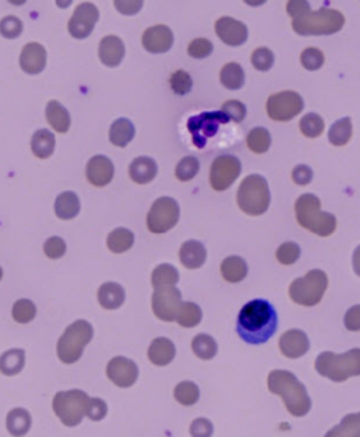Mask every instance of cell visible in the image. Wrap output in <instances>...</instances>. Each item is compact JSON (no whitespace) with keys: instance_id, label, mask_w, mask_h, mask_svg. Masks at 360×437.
I'll use <instances>...</instances> for the list:
<instances>
[{"instance_id":"cell-1","label":"cell","mask_w":360,"mask_h":437,"mask_svg":"<svg viewBox=\"0 0 360 437\" xmlns=\"http://www.w3.org/2000/svg\"><path fill=\"white\" fill-rule=\"evenodd\" d=\"M277 330V313L266 300H252L240 311L237 332L249 344L266 343Z\"/></svg>"},{"instance_id":"cell-2","label":"cell","mask_w":360,"mask_h":437,"mask_svg":"<svg viewBox=\"0 0 360 437\" xmlns=\"http://www.w3.org/2000/svg\"><path fill=\"white\" fill-rule=\"evenodd\" d=\"M267 387L272 394L279 395L286 409L297 418L306 416L311 409V400L307 388L298 378L286 370H273L267 377Z\"/></svg>"},{"instance_id":"cell-3","label":"cell","mask_w":360,"mask_h":437,"mask_svg":"<svg viewBox=\"0 0 360 437\" xmlns=\"http://www.w3.org/2000/svg\"><path fill=\"white\" fill-rule=\"evenodd\" d=\"M296 218L307 231L318 236H330L337 229L335 216L321 211V200L314 194H303L296 202Z\"/></svg>"},{"instance_id":"cell-4","label":"cell","mask_w":360,"mask_h":437,"mask_svg":"<svg viewBox=\"0 0 360 437\" xmlns=\"http://www.w3.org/2000/svg\"><path fill=\"white\" fill-rule=\"evenodd\" d=\"M315 370L320 375L334 383H344L351 377L360 375V349H352L342 354L324 351L315 360Z\"/></svg>"},{"instance_id":"cell-5","label":"cell","mask_w":360,"mask_h":437,"mask_svg":"<svg viewBox=\"0 0 360 437\" xmlns=\"http://www.w3.org/2000/svg\"><path fill=\"white\" fill-rule=\"evenodd\" d=\"M345 17L341 11L323 7L317 11L308 10L303 16L293 18V30L298 35H331L342 30Z\"/></svg>"},{"instance_id":"cell-6","label":"cell","mask_w":360,"mask_h":437,"mask_svg":"<svg viewBox=\"0 0 360 437\" xmlns=\"http://www.w3.org/2000/svg\"><path fill=\"white\" fill-rule=\"evenodd\" d=\"M240 210L248 216H262L270 204V192L267 180L260 175H249L242 180L237 193Z\"/></svg>"},{"instance_id":"cell-7","label":"cell","mask_w":360,"mask_h":437,"mask_svg":"<svg viewBox=\"0 0 360 437\" xmlns=\"http://www.w3.org/2000/svg\"><path fill=\"white\" fill-rule=\"evenodd\" d=\"M92 337L93 327L88 321H75L71 327L66 328L58 340L57 353L59 360L65 364H74L79 361L85 347L91 343Z\"/></svg>"},{"instance_id":"cell-8","label":"cell","mask_w":360,"mask_h":437,"mask_svg":"<svg viewBox=\"0 0 360 437\" xmlns=\"http://www.w3.org/2000/svg\"><path fill=\"white\" fill-rule=\"evenodd\" d=\"M328 287V276L323 270H311L306 276L296 279L290 289V298L303 307H314L321 303Z\"/></svg>"},{"instance_id":"cell-9","label":"cell","mask_w":360,"mask_h":437,"mask_svg":"<svg viewBox=\"0 0 360 437\" xmlns=\"http://www.w3.org/2000/svg\"><path fill=\"white\" fill-rule=\"evenodd\" d=\"M89 400L88 394L81 390L61 391L54 397L52 408L65 426L75 428L85 418Z\"/></svg>"},{"instance_id":"cell-10","label":"cell","mask_w":360,"mask_h":437,"mask_svg":"<svg viewBox=\"0 0 360 437\" xmlns=\"http://www.w3.org/2000/svg\"><path fill=\"white\" fill-rule=\"evenodd\" d=\"M230 118L224 111H206L199 115L190 117L187 121V129L192 135L196 148L203 149L207 141L219 132L220 127L227 124Z\"/></svg>"},{"instance_id":"cell-11","label":"cell","mask_w":360,"mask_h":437,"mask_svg":"<svg viewBox=\"0 0 360 437\" xmlns=\"http://www.w3.org/2000/svg\"><path fill=\"white\" fill-rule=\"evenodd\" d=\"M179 217L180 209L178 202L172 197H161L148 213L146 226L152 233H165L178 223Z\"/></svg>"},{"instance_id":"cell-12","label":"cell","mask_w":360,"mask_h":437,"mask_svg":"<svg viewBox=\"0 0 360 437\" xmlns=\"http://www.w3.org/2000/svg\"><path fill=\"white\" fill-rule=\"evenodd\" d=\"M242 172L240 161L234 155H221L214 159L210 169V185L216 192L230 189L240 177Z\"/></svg>"},{"instance_id":"cell-13","label":"cell","mask_w":360,"mask_h":437,"mask_svg":"<svg viewBox=\"0 0 360 437\" xmlns=\"http://www.w3.org/2000/svg\"><path fill=\"white\" fill-rule=\"evenodd\" d=\"M304 109V100L297 92L286 91L272 95L267 99L266 110L272 120L274 121H290L297 117Z\"/></svg>"},{"instance_id":"cell-14","label":"cell","mask_w":360,"mask_h":437,"mask_svg":"<svg viewBox=\"0 0 360 437\" xmlns=\"http://www.w3.org/2000/svg\"><path fill=\"white\" fill-rule=\"evenodd\" d=\"M182 293L176 286L156 287L152 294V311L155 317L165 322H173L182 304Z\"/></svg>"},{"instance_id":"cell-15","label":"cell","mask_w":360,"mask_h":437,"mask_svg":"<svg viewBox=\"0 0 360 437\" xmlns=\"http://www.w3.org/2000/svg\"><path fill=\"white\" fill-rule=\"evenodd\" d=\"M99 20V8L93 3L79 4L68 23V30L74 38H88Z\"/></svg>"},{"instance_id":"cell-16","label":"cell","mask_w":360,"mask_h":437,"mask_svg":"<svg viewBox=\"0 0 360 437\" xmlns=\"http://www.w3.org/2000/svg\"><path fill=\"white\" fill-rule=\"evenodd\" d=\"M138 366L122 356L112 359L108 364V377L120 388H129L138 380Z\"/></svg>"},{"instance_id":"cell-17","label":"cell","mask_w":360,"mask_h":437,"mask_svg":"<svg viewBox=\"0 0 360 437\" xmlns=\"http://www.w3.org/2000/svg\"><path fill=\"white\" fill-rule=\"evenodd\" d=\"M142 45L151 54H165L173 47V33L162 24L149 27L142 35Z\"/></svg>"},{"instance_id":"cell-18","label":"cell","mask_w":360,"mask_h":437,"mask_svg":"<svg viewBox=\"0 0 360 437\" xmlns=\"http://www.w3.org/2000/svg\"><path fill=\"white\" fill-rule=\"evenodd\" d=\"M216 33L230 47H240L248 40V27L233 17L219 18L216 21Z\"/></svg>"},{"instance_id":"cell-19","label":"cell","mask_w":360,"mask_h":437,"mask_svg":"<svg viewBox=\"0 0 360 437\" xmlns=\"http://www.w3.org/2000/svg\"><path fill=\"white\" fill-rule=\"evenodd\" d=\"M279 347L287 359H298L310 350V339L306 332L300 329H290L281 334Z\"/></svg>"},{"instance_id":"cell-20","label":"cell","mask_w":360,"mask_h":437,"mask_svg":"<svg viewBox=\"0 0 360 437\" xmlns=\"http://www.w3.org/2000/svg\"><path fill=\"white\" fill-rule=\"evenodd\" d=\"M115 176V165L105 155L93 156L86 166V177L96 187L108 186Z\"/></svg>"},{"instance_id":"cell-21","label":"cell","mask_w":360,"mask_h":437,"mask_svg":"<svg viewBox=\"0 0 360 437\" xmlns=\"http://www.w3.org/2000/svg\"><path fill=\"white\" fill-rule=\"evenodd\" d=\"M47 65V51L38 42H28L20 54V66L30 75L41 74Z\"/></svg>"},{"instance_id":"cell-22","label":"cell","mask_w":360,"mask_h":437,"mask_svg":"<svg viewBox=\"0 0 360 437\" xmlns=\"http://www.w3.org/2000/svg\"><path fill=\"white\" fill-rule=\"evenodd\" d=\"M125 55V47L117 35H108L100 41L99 58L109 68L119 66Z\"/></svg>"},{"instance_id":"cell-23","label":"cell","mask_w":360,"mask_h":437,"mask_svg":"<svg viewBox=\"0 0 360 437\" xmlns=\"http://www.w3.org/2000/svg\"><path fill=\"white\" fill-rule=\"evenodd\" d=\"M180 263L190 270L199 269L206 263L207 250L204 245L199 240H187L180 246L179 250Z\"/></svg>"},{"instance_id":"cell-24","label":"cell","mask_w":360,"mask_h":437,"mask_svg":"<svg viewBox=\"0 0 360 437\" xmlns=\"http://www.w3.org/2000/svg\"><path fill=\"white\" fill-rule=\"evenodd\" d=\"M128 172L132 182L137 185H146L156 177L158 165L149 156H139L131 162Z\"/></svg>"},{"instance_id":"cell-25","label":"cell","mask_w":360,"mask_h":437,"mask_svg":"<svg viewBox=\"0 0 360 437\" xmlns=\"http://www.w3.org/2000/svg\"><path fill=\"white\" fill-rule=\"evenodd\" d=\"M176 356V347L168 337H156L152 340L148 349V359L152 364L163 367L173 361Z\"/></svg>"},{"instance_id":"cell-26","label":"cell","mask_w":360,"mask_h":437,"mask_svg":"<svg viewBox=\"0 0 360 437\" xmlns=\"http://www.w3.org/2000/svg\"><path fill=\"white\" fill-rule=\"evenodd\" d=\"M98 300L105 310H119L125 301V291L119 283H105L98 291Z\"/></svg>"},{"instance_id":"cell-27","label":"cell","mask_w":360,"mask_h":437,"mask_svg":"<svg viewBox=\"0 0 360 437\" xmlns=\"http://www.w3.org/2000/svg\"><path fill=\"white\" fill-rule=\"evenodd\" d=\"M48 124L59 134H65L71 127V115L59 102L51 100L45 110Z\"/></svg>"},{"instance_id":"cell-28","label":"cell","mask_w":360,"mask_h":437,"mask_svg":"<svg viewBox=\"0 0 360 437\" xmlns=\"http://www.w3.org/2000/svg\"><path fill=\"white\" fill-rule=\"evenodd\" d=\"M54 209L58 218L66 221L75 218L81 211L79 197L72 192H65L57 197Z\"/></svg>"},{"instance_id":"cell-29","label":"cell","mask_w":360,"mask_h":437,"mask_svg":"<svg viewBox=\"0 0 360 437\" xmlns=\"http://www.w3.org/2000/svg\"><path fill=\"white\" fill-rule=\"evenodd\" d=\"M55 149V136L48 129H38L31 138V151L40 159H48Z\"/></svg>"},{"instance_id":"cell-30","label":"cell","mask_w":360,"mask_h":437,"mask_svg":"<svg viewBox=\"0 0 360 437\" xmlns=\"http://www.w3.org/2000/svg\"><path fill=\"white\" fill-rule=\"evenodd\" d=\"M135 136V127L127 118H119L110 127L109 138L110 142L119 148L127 146Z\"/></svg>"},{"instance_id":"cell-31","label":"cell","mask_w":360,"mask_h":437,"mask_svg":"<svg viewBox=\"0 0 360 437\" xmlns=\"http://www.w3.org/2000/svg\"><path fill=\"white\" fill-rule=\"evenodd\" d=\"M221 274L228 283H240L248 274V264L240 256H228L221 263Z\"/></svg>"},{"instance_id":"cell-32","label":"cell","mask_w":360,"mask_h":437,"mask_svg":"<svg viewBox=\"0 0 360 437\" xmlns=\"http://www.w3.org/2000/svg\"><path fill=\"white\" fill-rule=\"evenodd\" d=\"M7 431L13 436H24L31 428V415L21 408H16L7 415Z\"/></svg>"},{"instance_id":"cell-33","label":"cell","mask_w":360,"mask_h":437,"mask_svg":"<svg viewBox=\"0 0 360 437\" xmlns=\"http://www.w3.org/2000/svg\"><path fill=\"white\" fill-rule=\"evenodd\" d=\"M25 363V353L21 349H11L0 357V373L4 375L18 374Z\"/></svg>"},{"instance_id":"cell-34","label":"cell","mask_w":360,"mask_h":437,"mask_svg":"<svg viewBox=\"0 0 360 437\" xmlns=\"http://www.w3.org/2000/svg\"><path fill=\"white\" fill-rule=\"evenodd\" d=\"M202 318H203L202 308L194 303L186 301V303L180 304L175 321L182 328L190 329L197 327L202 322Z\"/></svg>"},{"instance_id":"cell-35","label":"cell","mask_w":360,"mask_h":437,"mask_svg":"<svg viewBox=\"0 0 360 437\" xmlns=\"http://www.w3.org/2000/svg\"><path fill=\"white\" fill-rule=\"evenodd\" d=\"M220 82L228 91H240L245 83V72L240 64H227L220 72Z\"/></svg>"},{"instance_id":"cell-36","label":"cell","mask_w":360,"mask_h":437,"mask_svg":"<svg viewBox=\"0 0 360 437\" xmlns=\"http://www.w3.org/2000/svg\"><path fill=\"white\" fill-rule=\"evenodd\" d=\"M352 131H354L352 120L349 117L341 118L331 125L330 132H328V139L335 146H344L349 142L352 136Z\"/></svg>"},{"instance_id":"cell-37","label":"cell","mask_w":360,"mask_h":437,"mask_svg":"<svg viewBox=\"0 0 360 437\" xmlns=\"http://www.w3.org/2000/svg\"><path fill=\"white\" fill-rule=\"evenodd\" d=\"M192 349H193V353L202 360H211L216 357L219 351V346L214 337L206 333H200L194 336L192 342Z\"/></svg>"},{"instance_id":"cell-38","label":"cell","mask_w":360,"mask_h":437,"mask_svg":"<svg viewBox=\"0 0 360 437\" xmlns=\"http://www.w3.org/2000/svg\"><path fill=\"white\" fill-rule=\"evenodd\" d=\"M134 245V233L127 228H117L108 236V247L113 253H124Z\"/></svg>"},{"instance_id":"cell-39","label":"cell","mask_w":360,"mask_h":437,"mask_svg":"<svg viewBox=\"0 0 360 437\" xmlns=\"http://www.w3.org/2000/svg\"><path fill=\"white\" fill-rule=\"evenodd\" d=\"M248 148L255 153H265L269 151L272 144L270 132L263 127H256L249 131L246 136Z\"/></svg>"},{"instance_id":"cell-40","label":"cell","mask_w":360,"mask_h":437,"mask_svg":"<svg viewBox=\"0 0 360 437\" xmlns=\"http://www.w3.org/2000/svg\"><path fill=\"white\" fill-rule=\"evenodd\" d=\"M151 281H152L153 289L161 287V286H176V283L179 281V272L172 264H168V263L159 264L152 272Z\"/></svg>"},{"instance_id":"cell-41","label":"cell","mask_w":360,"mask_h":437,"mask_svg":"<svg viewBox=\"0 0 360 437\" xmlns=\"http://www.w3.org/2000/svg\"><path fill=\"white\" fill-rule=\"evenodd\" d=\"M175 400L183 407H192L197 404L200 398V390L193 381H182L173 391Z\"/></svg>"},{"instance_id":"cell-42","label":"cell","mask_w":360,"mask_h":437,"mask_svg":"<svg viewBox=\"0 0 360 437\" xmlns=\"http://www.w3.org/2000/svg\"><path fill=\"white\" fill-rule=\"evenodd\" d=\"M328 437H360V412L349 414L344 421L327 433Z\"/></svg>"},{"instance_id":"cell-43","label":"cell","mask_w":360,"mask_h":437,"mask_svg":"<svg viewBox=\"0 0 360 437\" xmlns=\"http://www.w3.org/2000/svg\"><path fill=\"white\" fill-rule=\"evenodd\" d=\"M300 131L307 138H318L325 128V122L321 115L315 112H308L300 120Z\"/></svg>"},{"instance_id":"cell-44","label":"cell","mask_w":360,"mask_h":437,"mask_svg":"<svg viewBox=\"0 0 360 437\" xmlns=\"http://www.w3.org/2000/svg\"><path fill=\"white\" fill-rule=\"evenodd\" d=\"M199 170H200L199 159L194 158V156H186L178 163L175 175H176L178 180H180V182H190L192 179H194L197 176Z\"/></svg>"},{"instance_id":"cell-45","label":"cell","mask_w":360,"mask_h":437,"mask_svg":"<svg viewBox=\"0 0 360 437\" xmlns=\"http://www.w3.org/2000/svg\"><path fill=\"white\" fill-rule=\"evenodd\" d=\"M35 314H37V308H35L34 303L30 301V300H25V298L16 301L14 305H13V311H11L13 320L18 324L31 322L35 318Z\"/></svg>"},{"instance_id":"cell-46","label":"cell","mask_w":360,"mask_h":437,"mask_svg":"<svg viewBox=\"0 0 360 437\" xmlns=\"http://www.w3.org/2000/svg\"><path fill=\"white\" fill-rule=\"evenodd\" d=\"M250 62L255 66V69L260 72H267L269 69H272L274 64V54L269 48L260 47L252 52Z\"/></svg>"},{"instance_id":"cell-47","label":"cell","mask_w":360,"mask_h":437,"mask_svg":"<svg viewBox=\"0 0 360 437\" xmlns=\"http://www.w3.org/2000/svg\"><path fill=\"white\" fill-rule=\"evenodd\" d=\"M300 61H301V65L306 69H308V71H318L324 65L325 58H324V54H323L321 49L310 47V48H306L301 52Z\"/></svg>"},{"instance_id":"cell-48","label":"cell","mask_w":360,"mask_h":437,"mask_svg":"<svg viewBox=\"0 0 360 437\" xmlns=\"http://www.w3.org/2000/svg\"><path fill=\"white\" fill-rule=\"evenodd\" d=\"M170 88L172 91L179 95V96H185L187 93L192 92L193 89V81L192 76L185 72V71H176L172 76H170Z\"/></svg>"},{"instance_id":"cell-49","label":"cell","mask_w":360,"mask_h":437,"mask_svg":"<svg viewBox=\"0 0 360 437\" xmlns=\"http://www.w3.org/2000/svg\"><path fill=\"white\" fill-rule=\"evenodd\" d=\"M300 253H301L300 246L296 242H284L279 246L276 252V257L281 264L290 266L298 260Z\"/></svg>"},{"instance_id":"cell-50","label":"cell","mask_w":360,"mask_h":437,"mask_svg":"<svg viewBox=\"0 0 360 437\" xmlns=\"http://www.w3.org/2000/svg\"><path fill=\"white\" fill-rule=\"evenodd\" d=\"M23 31V23L16 16H7L0 20V34L4 38H17Z\"/></svg>"},{"instance_id":"cell-51","label":"cell","mask_w":360,"mask_h":437,"mask_svg":"<svg viewBox=\"0 0 360 437\" xmlns=\"http://www.w3.org/2000/svg\"><path fill=\"white\" fill-rule=\"evenodd\" d=\"M213 48H214L213 42L209 41L207 38H196L190 42V45L187 48V54L192 58L203 59V58H207L209 55H211Z\"/></svg>"},{"instance_id":"cell-52","label":"cell","mask_w":360,"mask_h":437,"mask_svg":"<svg viewBox=\"0 0 360 437\" xmlns=\"http://www.w3.org/2000/svg\"><path fill=\"white\" fill-rule=\"evenodd\" d=\"M65 252H66V243L59 236H52L44 243V253L50 259H54V260L61 259L65 255Z\"/></svg>"},{"instance_id":"cell-53","label":"cell","mask_w":360,"mask_h":437,"mask_svg":"<svg viewBox=\"0 0 360 437\" xmlns=\"http://www.w3.org/2000/svg\"><path fill=\"white\" fill-rule=\"evenodd\" d=\"M86 415L89 416V419H92L95 422L105 419L106 415H108V404L100 398H91L89 404H88Z\"/></svg>"},{"instance_id":"cell-54","label":"cell","mask_w":360,"mask_h":437,"mask_svg":"<svg viewBox=\"0 0 360 437\" xmlns=\"http://www.w3.org/2000/svg\"><path fill=\"white\" fill-rule=\"evenodd\" d=\"M221 111H224L227 114L230 121H236V122L243 121L245 117H246V107H245V105L240 103V100H228V102H226L223 105Z\"/></svg>"},{"instance_id":"cell-55","label":"cell","mask_w":360,"mask_h":437,"mask_svg":"<svg viewBox=\"0 0 360 437\" xmlns=\"http://www.w3.org/2000/svg\"><path fill=\"white\" fill-rule=\"evenodd\" d=\"M214 433L213 424L209 419L199 418L190 425V435L193 437H210Z\"/></svg>"},{"instance_id":"cell-56","label":"cell","mask_w":360,"mask_h":437,"mask_svg":"<svg viewBox=\"0 0 360 437\" xmlns=\"http://www.w3.org/2000/svg\"><path fill=\"white\" fill-rule=\"evenodd\" d=\"M313 176H314L313 169H311L310 166H307V165H298V166H296V168L293 169V173H291V177H293L294 183L298 185V186H307V185H310L311 180H313Z\"/></svg>"},{"instance_id":"cell-57","label":"cell","mask_w":360,"mask_h":437,"mask_svg":"<svg viewBox=\"0 0 360 437\" xmlns=\"http://www.w3.org/2000/svg\"><path fill=\"white\" fill-rule=\"evenodd\" d=\"M144 0H115L117 11L124 16H134L142 8Z\"/></svg>"},{"instance_id":"cell-58","label":"cell","mask_w":360,"mask_h":437,"mask_svg":"<svg viewBox=\"0 0 360 437\" xmlns=\"http://www.w3.org/2000/svg\"><path fill=\"white\" fill-rule=\"evenodd\" d=\"M345 328L351 332H359L360 330V305H355L349 308L344 318Z\"/></svg>"},{"instance_id":"cell-59","label":"cell","mask_w":360,"mask_h":437,"mask_svg":"<svg viewBox=\"0 0 360 437\" xmlns=\"http://www.w3.org/2000/svg\"><path fill=\"white\" fill-rule=\"evenodd\" d=\"M311 10L310 3L307 0H289L287 1V13L291 18H297Z\"/></svg>"},{"instance_id":"cell-60","label":"cell","mask_w":360,"mask_h":437,"mask_svg":"<svg viewBox=\"0 0 360 437\" xmlns=\"http://www.w3.org/2000/svg\"><path fill=\"white\" fill-rule=\"evenodd\" d=\"M352 266H354V272L360 277V245L355 249V252H354Z\"/></svg>"},{"instance_id":"cell-61","label":"cell","mask_w":360,"mask_h":437,"mask_svg":"<svg viewBox=\"0 0 360 437\" xmlns=\"http://www.w3.org/2000/svg\"><path fill=\"white\" fill-rule=\"evenodd\" d=\"M246 4H249V6H253V7H257V6H262V4H265V1L266 0H243Z\"/></svg>"},{"instance_id":"cell-62","label":"cell","mask_w":360,"mask_h":437,"mask_svg":"<svg viewBox=\"0 0 360 437\" xmlns=\"http://www.w3.org/2000/svg\"><path fill=\"white\" fill-rule=\"evenodd\" d=\"M55 1H57V6L61 7V8H65V7L71 6V3H72V0H55Z\"/></svg>"},{"instance_id":"cell-63","label":"cell","mask_w":360,"mask_h":437,"mask_svg":"<svg viewBox=\"0 0 360 437\" xmlns=\"http://www.w3.org/2000/svg\"><path fill=\"white\" fill-rule=\"evenodd\" d=\"M11 4H14V6H21V4H24L27 0H8Z\"/></svg>"},{"instance_id":"cell-64","label":"cell","mask_w":360,"mask_h":437,"mask_svg":"<svg viewBox=\"0 0 360 437\" xmlns=\"http://www.w3.org/2000/svg\"><path fill=\"white\" fill-rule=\"evenodd\" d=\"M1 277H3V270H1V267H0V280H1Z\"/></svg>"}]
</instances>
